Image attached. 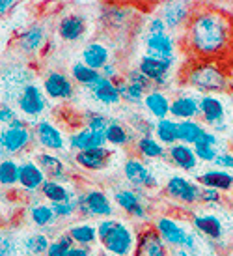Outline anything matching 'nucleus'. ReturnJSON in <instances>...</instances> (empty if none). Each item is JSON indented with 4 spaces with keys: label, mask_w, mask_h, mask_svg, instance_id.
Wrapping results in <instances>:
<instances>
[{
    "label": "nucleus",
    "mask_w": 233,
    "mask_h": 256,
    "mask_svg": "<svg viewBox=\"0 0 233 256\" xmlns=\"http://www.w3.org/2000/svg\"><path fill=\"white\" fill-rule=\"evenodd\" d=\"M183 50L191 60H220L233 58V14L220 6L198 4L181 38Z\"/></svg>",
    "instance_id": "1"
},
{
    "label": "nucleus",
    "mask_w": 233,
    "mask_h": 256,
    "mask_svg": "<svg viewBox=\"0 0 233 256\" xmlns=\"http://www.w3.org/2000/svg\"><path fill=\"white\" fill-rule=\"evenodd\" d=\"M181 84L200 96L230 92V64L220 60H187L181 70Z\"/></svg>",
    "instance_id": "2"
},
{
    "label": "nucleus",
    "mask_w": 233,
    "mask_h": 256,
    "mask_svg": "<svg viewBox=\"0 0 233 256\" xmlns=\"http://www.w3.org/2000/svg\"><path fill=\"white\" fill-rule=\"evenodd\" d=\"M97 238L108 256H133L136 234L127 222L116 219L99 220Z\"/></svg>",
    "instance_id": "3"
},
{
    "label": "nucleus",
    "mask_w": 233,
    "mask_h": 256,
    "mask_svg": "<svg viewBox=\"0 0 233 256\" xmlns=\"http://www.w3.org/2000/svg\"><path fill=\"white\" fill-rule=\"evenodd\" d=\"M200 118L207 129L219 133H228L232 129V122H230V110H228V103L224 94L217 96H200Z\"/></svg>",
    "instance_id": "4"
},
{
    "label": "nucleus",
    "mask_w": 233,
    "mask_h": 256,
    "mask_svg": "<svg viewBox=\"0 0 233 256\" xmlns=\"http://www.w3.org/2000/svg\"><path fill=\"white\" fill-rule=\"evenodd\" d=\"M78 214L84 219H112L114 206L112 200L106 196L105 191H101L97 187L93 189H86V191H78L77 196Z\"/></svg>",
    "instance_id": "5"
},
{
    "label": "nucleus",
    "mask_w": 233,
    "mask_h": 256,
    "mask_svg": "<svg viewBox=\"0 0 233 256\" xmlns=\"http://www.w3.org/2000/svg\"><path fill=\"white\" fill-rule=\"evenodd\" d=\"M49 98L45 96L43 88L35 82H30L21 90L19 98H17V107H19V112L28 118V120H37L45 110H47V103H49Z\"/></svg>",
    "instance_id": "6"
},
{
    "label": "nucleus",
    "mask_w": 233,
    "mask_h": 256,
    "mask_svg": "<svg viewBox=\"0 0 233 256\" xmlns=\"http://www.w3.org/2000/svg\"><path fill=\"white\" fill-rule=\"evenodd\" d=\"M164 194H166L168 198L176 200V202H181L185 206H194V204L200 202L202 185L194 184V182H191V180L185 178V176L172 174V176L166 180Z\"/></svg>",
    "instance_id": "7"
},
{
    "label": "nucleus",
    "mask_w": 233,
    "mask_h": 256,
    "mask_svg": "<svg viewBox=\"0 0 233 256\" xmlns=\"http://www.w3.org/2000/svg\"><path fill=\"white\" fill-rule=\"evenodd\" d=\"M133 256H170L168 243L161 238L153 224H144L136 232Z\"/></svg>",
    "instance_id": "8"
},
{
    "label": "nucleus",
    "mask_w": 233,
    "mask_h": 256,
    "mask_svg": "<svg viewBox=\"0 0 233 256\" xmlns=\"http://www.w3.org/2000/svg\"><path fill=\"white\" fill-rule=\"evenodd\" d=\"M153 226L161 234L164 242L168 243V247L174 249H185L189 238H191V230L187 226H183L176 217H170V215H161L153 220Z\"/></svg>",
    "instance_id": "9"
},
{
    "label": "nucleus",
    "mask_w": 233,
    "mask_h": 256,
    "mask_svg": "<svg viewBox=\"0 0 233 256\" xmlns=\"http://www.w3.org/2000/svg\"><path fill=\"white\" fill-rule=\"evenodd\" d=\"M34 138V131H30L28 128H4L0 131V150L4 154V159H11L24 152Z\"/></svg>",
    "instance_id": "10"
},
{
    "label": "nucleus",
    "mask_w": 233,
    "mask_h": 256,
    "mask_svg": "<svg viewBox=\"0 0 233 256\" xmlns=\"http://www.w3.org/2000/svg\"><path fill=\"white\" fill-rule=\"evenodd\" d=\"M123 176L129 184L133 185L134 189H155L159 185V180L153 174V170L149 168L148 164L142 161L140 157H129L127 161L123 163Z\"/></svg>",
    "instance_id": "11"
},
{
    "label": "nucleus",
    "mask_w": 233,
    "mask_h": 256,
    "mask_svg": "<svg viewBox=\"0 0 233 256\" xmlns=\"http://www.w3.org/2000/svg\"><path fill=\"white\" fill-rule=\"evenodd\" d=\"M114 204L120 208L123 214H127L129 217L148 224L149 210L138 189H118L114 192Z\"/></svg>",
    "instance_id": "12"
},
{
    "label": "nucleus",
    "mask_w": 233,
    "mask_h": 256,
    "mask_svg": "<svg viewBox=\"0 0 233 256\" xmlns=\"http://www.w3.org/2000/svg\"><path fill=\"white\" fill-rule=\"evenodd\" d=\"M41 88L49 100L69 101L75 96V82H73V78L67 77L62 72H56V70H50V72L45 73Z\"/></svg>",
    "instance_id": "13"
},
{
    "label": "nucleus",
    "mask_w": 233,
    "mask_h": 256,
    "mask_svg": "<svg viewBox=\"0 0 233 256\" xmlns=\"http://www.w3.org/2000/svg\"><path fill=\"white\" fill-rule=\"evenodd\" d=\"M172 68H174V62L149 56V54H144V56L138 60V70H140L157 88H166V86L170 84V72H172Z\"/></svg>",
    "instance_id": "14"
},
{
    "label": "nucleus",
    "mask_w": 233,
    "mask_h": 256,
    "mask_svg": "<svg viewBox=\"0 0 233 256\" xmlns=\"http://www.w3.org/2000/svg\"><path fill=\"white\" fill-rule=\"evenodd\" d=\"M196 6L198 4L194 2H164L161 6V19L166 22L168 30L185 28Z\"/></svg>",
    "instance_id": "15"
},
{
    "label": "nucleus",
    "mask_w": 233,
    "mask_h": 256,
    "mask_svg": "<svg viewBox=\"0 0 233 256\" xmlns=\"http://www.w3.org/2000/svg\"><path fill=\"white\" fill-rule=\"evenodd\" d=\"M192 228L198 232L200 236H204L209 242H222L224 234H226V226L224 220L220 219L219 215L215 214H196L191 217Z\"/></svg>",
    "instance_id": "16"
},
{
    "label": "nucleus",
    "mask_w": 233,
    "mask_h": 256,
    "mask_svg": "<svg viewBox=\"0 0 233 256\" xmlns=\"http://www.w3.org/2000/svg\"><path fill=\"white\" fill-rule=\"evenodd\" d=\"M34 135L39 146L49 152H62L65 148V138L62 131L49 120H39L34 124Z\"/></svg>",
    "instance_id": "17"
},
{
    "label": "nucleus",
    "mask_w": 233,
    "mask_h": 256,
    "mask_svg": "<svg viewBox=\"0 0 233 256\" xmlns=\"http://www.w3.org/2000/svg\"><path fill=\"white\" fill-rule=\"evenodd\" d=\"M144 47H146V54H149V56L170 60V62L176 60L177 45L174 36H170L168 32L166 34H148L146 42H144Z\"/></svg>",
    "instance_id": "18"
},
{
    "label": "nucleus",
    "mask_w": 233,
    "mask_h": 256,
    "mask_svg": "<svg viewBox=\"0 0 233 256\" xmlns=\"http://www.w3.org/2000/svg\"><path fill=\"white\" fill-rule=\"evenodd\" d=\"M15 43H17V49L24 54H35L47 43V28L41 22H34L26 30H22Z\"/></svg>",
    "instance_id": "19"
},
{
    "label": "nucleus",
    "mask_w": 233,
    "mask_h": 256,
    "mask_svg": "<svg viewBox=\"0 0 233 256\" xmlns=\"http://www.w3.org/2000/svg\"><path fill=\"white\" fill-rule=\"evenodd\" d=\"M170 118L176 122L196 120L200 118V98L189 96V94H179L172 100L170 107Z\"/></svg>",
    "instance_id": "20"
},
{
    "label": "nucleus",
    "mask_w": 233,
    "mask_h": 256,
    "mask_svg": "<svg viewBox=\"0 0 233 256\" xmlns=\"http://www.w3.org/2000/svg\"><path fill=\"white\" fill-rule=\"evenodd\" d=\"M112 159V150L110 148H97V150H86V152H77L75 154V163L90 172H99L108 166Z\"/></svg>",
    "instance_id": "21"
},
{
    "label": "nucleus",
    "mask_w": 233,
    "mask_h": 256,
    "mask_svg": "<svg viewBox=\"0 0 233 256\" xmlns=\"http://www.w3.org/2000/svg\"><path fill=\"white\" fill-rule=\"evenodd\" d=\"M56 32L60 40L67 43H75L86 34V19L78 14L64 15L56 24Z\"/></svg>",
    "instance_id": "22"
},
{
    "label": "nucleus",
    "mask_w": 233,
    "mask_h": 256,
    "mask_svg": "<svg viewBox=\"0 0 233 256\" xmlns=\"http://www.w3.org/2000/svg\"><path fill=\"white\" fill-rule=\"evenodd\" d=\"M168 161L183 172L196 170V166L200 163L198 156L194 152V146H187V144L181 142H177L168 148Z\"/></svg>",
    "instance_id": "23"
},
{
    "label": "nucleus",
    "mask_w": 233,
    "mask_h": 256,
    "mask_svg": "<svg viewBox=\"0 0 233 256\" xmlns=\"http://www.w3.org/2000/svg\"><path fill=\"white\" fill-rule=\"evenodd\" d=\"M35 161L39 164V168L43 170V174L47 176V180H54V182H67V168L65 163L58 156H54L52 152H41L35 156Z\"/></svg>",
    "instance_id": "24"
},
{
    "label": "nucleus",
    "mask_w": 233,
    "mask_h": 256,
    "mask_svg": "<svg viewBox=\"0 0 233 256\" xmlns=\"http://www.w3.org/2000/svg\"><path fill=\"white\" fill-rule=\"evenodd\" d=\"M170 107H172V100H170L161 88L151 90L144 98V108L148 110V114L155 122L170 118Z\"/></svg>",
    "instance_id": "25"
},
{
    "label": "nucleus",
    "mask_w": 233,
    "mask_h": 256,
    "mask_svg": "<svg viewBox=\"0 0 233 256\" xmlns=\"http://www.w3.org/2000/svg\"><path fill=\"white\" fill-rule=\"evenodd\" d=\"M196 184L207 189H217L220 192L233 191V174L220 168H211L196 176Z\"/></svg>",
    "instance_id": "26"
},
{
    "label": "nucleus",
    "mask_w": 233,
    "mask_h": 256,
    "mask_svg": "<svg viewBox=\"0 0 233 256\" xmlns=\"http://www.w3.org/2000/svg\"><path fill=\"white\" fill-rule=\"evenodd\" d=\"M106 146V136L103 133H95L92 129L82 128L75 131L69 136V148L75 152H86V150H97Z\"/></svg>",
    "instance_id": "27"
},
{
    "label": "nucleus",
    "mask_w": 233,
    "mask_h": 256,
    "mask_svg": "<svg viewBox=\"0 0 233 256\" xmlns=\"http://www.w3.org/2000/svg\"><path fill=\"white\" fill-rule=\"evenodd\" d=\"M82 62L95 72H103L106 64H110V49L101 42H90L82 49Z\"/></svg>",
    "instance_id": "28"
},
{
    "label": "nucleus",
    "mask_w": 233,
    "mask_h": 256,
    "mask_svg": "<svg viewBox=\"0 0 233 256\" xmlns=\"http://www.w3.org/2000/svg\"><path fill=\"white\" fill-rule=\"evenodd\" d=\"M88 92L92 94L93 101H99L103 105H118L121 101L120 90L116 86V80H110L101 75V78L88 88Z\"/></svg>",
    "instance_id": "29"
},
{
    "label": "nucleus",
    "mask_w": 233,
    "mask_h": 256,
    "mask_svg": "<svg viewBox=\"0 0 233 256\" xmlns=\"http://www.w3.org/2000/svg\"><path fill=\"white\" fill-rule=\"evenodd\" d=\"M45 182H47V176L43 174V170L39 168V164L34 163V161H22L19 185H21L24 191H28V192L41 191V187Z\"/></svg>",
    "instance_id": "30"
},
{
    "label": "nucleus",
    "mask_w": 233,
    "mask_h": 256,
    "mask_svg": "<svg viewBox=\"0 0 233 256\" xmlns=\"http://www.w3.org/2000/svg\"><path fill=\"white\" fill-rule=\"evenodd\" d=\"M136 133L133 131V128L131 126H123L118 118H110V126H108V129H106V144H112V146H131L134 142L138 140L136 138Z\"/></svg>",
    "instance_id": "31"
},
{
    "label": "nucleus",
    "mask_w": 233,
    "mask_h": 256,
    "mask_svg": "<svg viewBox=\"0 0 233 256\" xmlns=\"http://www.w3.org/2000/svg\"><path fill=\"white\" fill-rule=\"evenodd\" d=\"M133 152L140 159H168V148L159 142L155 136H140L134 142Z\"/></svg>",
    "instance_id": "32"
},
{
    "label": "nucleus",
    "mask_w": 233,
    "mask_h": 256,
    "mask_svg": "<svg viewBox=\"0 0 233 256\" xmlns=\"http://www.w3.org/2000/svg\"><path fill=\"white\" fill-rule=\"evenodd\" d=\"M205 131L207 128L198 120L177 122V138H179V142L187 144V146H194L204 136Z\"/></svg>",
    "instance_id": "33"
},
{
    "label": "nucleus",
    "mask_w": 233,
    "mask_h": 256,
    "mask_svg": "<svg viewBox=\"0 0 233 256\" xmlns=\"http://www.w3.org/2000/svg\"><path fill=\"white\" fill-rule=\"evenodd\" d=\"M41 196L49 204H62V202H67V200L75 194V191H71L69 187L62 182H54V180H47L41 187Z\"/></svg>",
    "instance_id": "34"
},
{
    "label": "nucleus",
    "mask_w": 233,
    "mask_h": 256,
    "mask_svg": "<svg viewBox=\"0 0 233 256\" xmlns=\"http://www.w3.org/2000/svg\"><path fill=\"white\" fill-rule=\"evenodd\" d=\"M69 73H71L73 82L84 86L86 90H88L92 84H95V82L101 78V72H95V70H92V68H90V66H86L82 60H80V62H75V64L71 66Z\"/></svg>",
    "instance_id": "35"
},
{
    "label": "nucleus",
    "mask_w": 233,
    "mask_h": 256,
    "mask_svg": "<svg viewBox=\"0 0 233 256\" xmlns=\"http://www.w3.org/2000/svg\"><path fill=\"white\" fill-rule=\"evenodd\" d=\"M30 220L34 222L37 228H47L50 224H54L56 222V215H54V210L50 204H43V202H35L30 206Z\"/></svg>",
    "instance_id": "36"
},
{
    "label": "nucleus",
    "mask_w": 233,
    "mask_h": 256,
    "mask_svg": "<svg viewBox=\"0 0 233 256\" xmlns=\"http://www.w3.org/2000/svg\"><path fill=\"white\" fill-rule=\"evenodd\" d=\"M69 236L73 238L75 245H82V247H92L97 242V228L88 224V222H77L67 230Z\"/></svg>",
    "instance_id": "37"
},
{
    "label": "nucleus",
    "mask_w": 233,
    "mask_h": 256,
    "mask_svg": "<svg viewBox=\"0 0 233 256\" xmlns=\"http://www.w3.org/2000/svg\"><path fill=\"white\" fill-rule=\"evenodd\" d=\"M155 138L166 148L179 142L177 138V122L174 118H164L155 124Z\"/></svg>",
    "instance_id": "38"
},
{
    "label": "nucleus",
    "mask_w": 233,
    "mask_h": 256,
    "mask_svg": "<svg viewBox=\"0 0 233 256\" xmlns=\"http://www.w3.org/2000/svg\"><path fill=\"white\" fill-rule=\"evenodd\" d=\"M50 240L41 232H34V234H28L24 240L21 242V247L24 249V252L30 256H45L47 250L50 247Z\"/></svg>",
    "instance_id": "39"
},
{
    "label": "nucleus",
    "mask_w": 233,
    "mask_h": 256,
    "mask_svg": "<svg viewBox=\"0 0 233 256\" xmlns=\"http://www.w3.org/2000/svg\"><path fill=\"white\" fill-rule=\"evenodd\" d=\"M21 178V163L13 159H2L0 163V184L2 187H15Z\"/></svg>",
    "instance_id": "40"
},
{
    "label": "nucleus",
    "mask_w": 233,
    "mask_h": 256,
    "mask_svg": "<svg viewBox=\"0 0 233 256\" xmlns=\"http://www.w3.org/2000/svg\"><path fill=\"white\" fill-rule=\"evenodd\" d=\"M116 86H118V90H120L121 101L131 103V105H144L146 92L140 90V88H136V86L129 84L127 80H125V77L118 78V80H116Z\"/></svg>",
    "instance_id": "41"
},
{
    "label": "nucleus",
    "mask_w": 233,
    "mask_h": 256,
    "mask_svg": "<svg viewBox=\"0 0 233 256\" xmlns=\"http://www.w3.org/2000/svg\"><path fill=\"white\" fill-rule=\"evenodd\" d=\"M71 247H75V242L69 236V232L65 230V232H62L54 242L50 243V247L45 256H67Z\"/></svg>",
    "instance_id": "42"
},
{
    "label": "nucleus",
    "mask_w": 233,
    "mask_h": 256,
    "mask_svg": "<svg viewBox=\"0 0 233 256\" xmlns=\"http://www.w3.org/2000/svg\"><path fill=\"white\" fill-rule=\"evenodd\" d=\"M155 124L157 122H149L146 116L142 114H133V118L129 122V126L133 128V131L140 136H155Z\"/></svg>",
    "instance_id": "43"
},
{
    "label": "nucleus",
    "mask_w": 233,
    "mask_h": 256,
    "mask_svg": "<svg viewBox=\"0 0 233 256\" xmlns=\"http://www.w3.org/2000/svg\"><path fill=\"white\" fill-rule=\"evenodd\" d=\"M125 80H127L129 84H133V86H136V88H140V90H144V92L148 94V92H151V90H155L157 86L149 80L144 73L136 68V70H129L127 73H125Z\"/></svg>",
    "instance_id": "44"
},
{
    "label": "nucleus",
    "mask_w": 233,
    "mask_h": 256,
    "mask_svg": "<svg viewBox=\"0 0 233 256\" xmlns=\"http://www.w3.org/2000/svg\"><path fill=\"white\" fill-rule=\"evenodd\" d=\"M77 196H78V192H75L67 202H62V204H50L52 210H54V215H56L58 219H67V217H73L75 214H78Z\"/></svg>",
    "instance_id": "45"
},
{
    "label": "nucleus",
    "mask_w": 233,
    "mask_h": 256,
    "mask_svg": "<svg viewBox=\"0 0 233 256\" xmlns=\"http://www.w3.org/2000/svg\"><path fill=\"white\" fill-rule=\"evenodd\" d=\"M194 152L198 156L200 163H215V159L220 156L219 146H213L207 142H196L194 144Z\"/></svg>",
    "instance_id": "46"
},
{
    "label": "nucleus",
    "mask_w": 233,
    "mask_h": 256,
    "mask_svg": "<svg viewBox=\"0 0 233 256\" xmlns=\"http://www.w3.org/2000/svg\"><path fill=\"white\" fill-rule=\"evenodd\" d=\"M108 126H110V118L105 116V114H101V112L88 114V120H86V128L88 129H92V131H95V133H103V135H105Z\"/></svg>",
    "instance_id": "47"
},
{
    "label": "nucleus",
    "mask_w": 233,
    "mask_h": 256,
    "mask_svg": "<svg viewBox=\"0 0 233 256\" xmlns=\"http://www.w3.org/2000/svg\"><path fill=\"white\" fill-rule=\"evenodd\" d=\"M19 250V245L11 234H4L0 240V256H15Z\"/></svg>",
    "instance_id": "48"
},
{
    "label": "nucleus",
    "mask_w": 233,
    "mask_h": 256,
    "mask_svg": "<svg viewBox=\"0 0 233 256\" xmlns=\"http://www.w3.org/2000/svg\"><path fill=\"white\" fill-rule=\"evenodd\" d=\"M200 202H202V204H207V206H217V204L222 202V192L217 191V189H207V187H202Z\"/></svg>",
    "instance_id": "49"
},
{
    "label": "nucleus",
    "mask_w": 233,
    "mask_h": 256,
    "mask_svg": "<svg viewBox=\"0 0 233 256\" xmlns=\"http://www.w3.org/2000/svg\"><path fill=\"white\" fill-rule=\"evenodd\" d=\"M215 168L233 172V152H220V156L215 159Z\"/></svg>",
    "instance_id": "50"
},
{
    "label": "nucleus",
    "mask_w": 233,
    "mask_h": 256,
    "mask_svg": "<svg viewBox=\"0 0 233 256\" xmlns=\"http://www.w3.org/2000/svg\"><path fill=\"white\" fill-rule=\"evenodd\" d=\"M168 32V26L166 22L161 19V15H155L151 17L148 22V34H166Z\"/></svg>",
    "instance_id": "51"
},
{
    "label": "nucleus",
    "mask_w": 233,
    "mask_h": 256,
    "mask_svg": "<svg viewBox=\"0 0 233 256\" xmlns=\"http://www.w3.org/2000/svg\"><path fill=\"white\" fill-rule=\"evenodd\" d=\"M15 118H19V116H17V112H15L13 108L9 107L7 103H2V107H0V124H2L4 128H7V126L15 120Z\"/></svg>",
    "instance_id": "52"
},
{
    "label": "nucleus",
    "mask_w": 233,
    "mask_h": 256,
    "mask_svg": "<svg viewBox=\"0 0 233 256\" xmlns=\"http://www.w3.org/2000/svg\"><path fill=\"white\" fill-rule=\"evenodd\" d=\"M101 75H103V77H106V78H110V80H118V78L121 77L120 72H118V66H116V62H110V64H106L105 68H103Z\"/></svg>",
    "instance_id": "53"
},
{
    "label": "nucleus",
    "mask_w": 233,
    "mask_h": 256,
    "mask_svg": "<svg viewBox=\"0 0 233 256\" xmlns=\"http://www.w3.org/2000/svg\"><path fill=\"white\" fill-rule=\"evenodd\" d=\"M67 256H92V250L90 247H82V245H75V247H71Z\"/></svg>",
    "instance_id": "54"
},
{
    "label": "nucleus",
    "mask_w": 233,
    "mask_h": 256,
    "mask_svg": "<svg viewBox=\"0 0 233 256\" xmlns=\"http://www.w3.org/2000/svg\"><path fill=\"white\" fill-rule=\"evenodd\" d=\"M15 6H17L15 0H2V2H0V15L4 17V15L9 14V10H13Z\"/></svg>",
    "instance_id": "55"
},
{
    "label": "nucleus",
    "mask_w": 233,
    "mask_h": 256,
    "mask_svg": "<svg viewBox=\"0 0 233 256\" xmlns=\"http://www.w3.org/2000/svg\"><path fill=\"white\" fill-rule=\"evenodd\" d=\"M228 64H230V92L233 94V58Z\"/></svg>",
    "instance_id": "56"
},
{
    "label": "nucleus",
    "mask_w": 233,
    "mask_h": 256,
    "mask_svg": "<svg viewBox=\"0 0 233 256\" xmlns=\"http://www.w3.org/2000/svg\"><path fill=\"white\" fill-rule=\"evenodd\" d=\"M174 256H194V254H191L187 249H176L174 250Z\"/></svg>",
    "instance_id": "57"
},
{
    "label": "nucleus",
    "mask_w": 233,
    "mask_h": 256,
    "mask_svg": "<svg viewBox=\"0 0 233 256\" xmlns=\"http://www.w3.org/2000/svg\"><path fill=\"white\" fill-rule=\"evenodd\" d=\"M230 228H232V232H233V219H232V224H230Z\"/></svg>",
    "instance_id": "58"
},
{
    "label": "nucleus",
    "mask_w": 233,
    "mask_h": 256,
    "mask_svg": "<svg viewBox=\"0 0 233 256\" xmlns=\"http://www.w3.org/2000/svg\"><path fill=\"white\" fill-rule=\"evenodd\" d=\"M226 256H233V252H228V254Z\"/></svg>",
    "instance_id": "59"
},
{
    "label": "nucleus",
    "mask_w": 233,
    "mask_h": 256,
    "mask_svg": "<svg viewBox=\"0 0 233 256\" xmlns=\"http://www.w3.org/2000/svg\"><path fill=\"white\" fill-rule=\"evenodd\" d=\"M232 14H233V12H232Z\"/></svg>",
    "instance_id": "60"
}]
</instances>
